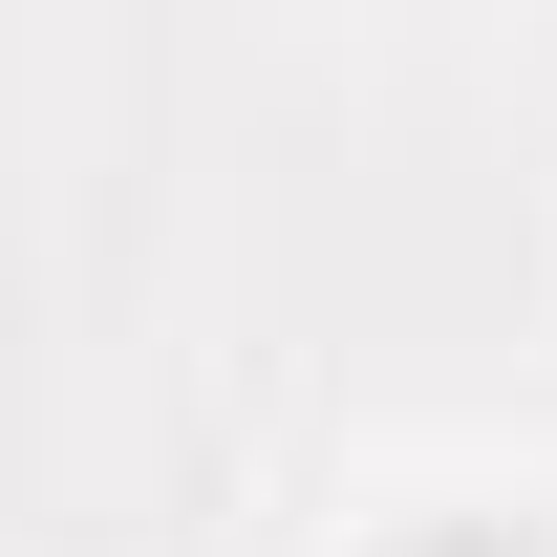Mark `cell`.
<instances>
[{
	"mask_svg": "<svg viewBox=\"0 0 557 557\" xmlns=\"http://www.w3.org/2000/svg\"><path fill=\"white\" fill-rule=\"evenodd\" d=\"M386 557H557V515H408Z\"/></svg>",
	"mask_w": 557,
	"mask_h": 557,
	"instance_id": "6da1fadb",
	"label": "cell"
}]
</instances>
